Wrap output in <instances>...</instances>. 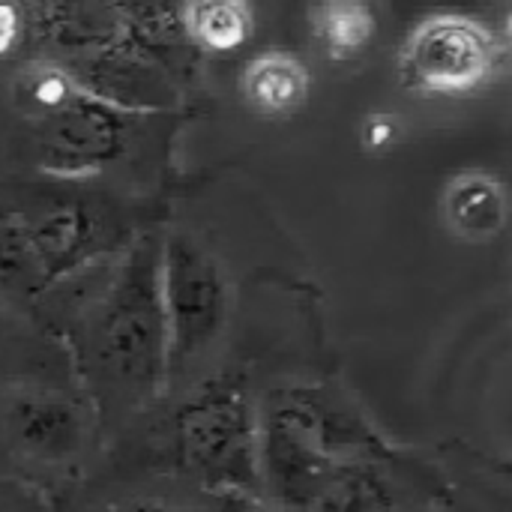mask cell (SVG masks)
<instances>
[{"mask_svg":"<svg viewBox=\"0 0 512 512\" xmlns=\"http://www.w3.org/2000/svg\"><path fill=\"white\" fill-rule=\"evenodd\" d=\"M30 321L60 345L108 450L168 393L162 231L147 228L120 255L54 288Z\"/></svg>","mask_w":512,"mask_h":512,"instance_id":"6da1fadb","label":"cell"},{"mask_svg":"<svg viewBox=\"0 0 512 512\" xmlns=\"http://www.w3.org/2000/svg\"><path fill=\"white\" fill-rule=\"evenodd\" d=\"M258 498L276 512H369L381 501V444L324 384L258 390Z\"/></svg>","mask_w":512,"mask_h":512,"instance_id":"7a4b0ae2","label":"cell"},{"mask_svg":"<svg viewBox=\"0 0 512 512\" xmlns=\"http://www.w3.org/2000/svg\"><path fill=\"white\" fill-rule=\"evenodd\" d=\"M144 231L129 204L87 180L0 186V297L30 318L54 288L120 255Z\"/></svg>","mask_w":512,"mask_h":512,"instance_id":"3957f363","label":"cell"},{"mask_svg":"<svg viewBox=\"0 0 512 512\" xmlns=\"http://www.w3.org/2000/svg\"><path fill=\"white\" fill-rule=\"evenodd\" d=\"M258 390L246 375L219 369L186 393L165 396L147 417L108 444L102 465L159 471L201 489L258 498Z\"/></svg>","mask_w":512,"mask_h":512,"instance_id":"277c9868","label":"cell"},{"mask_svg":"<svg viewBox=\"0 0 512 512\" xmlns=\"http://www.w3.org/2000/svg\"><path fill=\"white\" fill-rule=\"evenodd\" d=\"M102 456L99 417L72 372L0 378V471L9 486L54 512L87 486Z\"/></svg>","mask_w":512,"mask_h":512,"instance_id":"5b68a950","label":"cell"},{"mask_svg":"<svg viewBox=\"0 0 512 512\" xmlns=\"http://www.w3.org/2000/svg\"><path fill=\"white\" fill-rule=\"evenodd\" d=\"M162 306L168 324V393L177 396L225 366L237 291L225 258L195 231H162Z\"/></svg>","mask_w":512,"mask_h":512,"instance_id":"8992f818","label":"cell"},{"mask_svg":"<svg viewBox=\"0 0 512 512\" xmlns=\"http://www.w3.org/2000/svg\"><path fill=\"white\" fill-rule=\"evenodd\" d=\"M138 114L120 111L78 87L60 108L30 120L33 159L42 174L93 180L126 162L138 138Z\"/></svg>","mask_w":512,"mask_h":512,"instance_id":"52a82bcc","label":"cell"},{"mask_svg":"<svg viewBox=\"0 0 512 512\" xmlns=\"http://www.w3.org/2000/svg\"><path fill=\"white\" fill-rule=\"evenodd\" d=\"M498 63L495 33L471 15H426L399 51V78L420 96H468L480 90Z\"/></svg>","mask_w":512,"mask_h":512,"instance_id":"ba28073f","label":"cell"},{"mask_svg":"<svg viewBox=\"0 0 512 512\" xmlns=\"http://www.w3.org/2000/svg\"><path fill=\"white\" fill-rule=\"evenodd\" d=\"M63 66L84 93L138 117L174 111L180 102V66L129 33L96 54L63 60Z\"/></svg>","mask_w":512,"mask_h":512,"instance_id":"9c48e42d","label":"cell"},{"mask_svg":"<svg viewBox=\"0 0 512 512\" xmlns=\"http://www.w3.org/2000/svg\"><path fill=\"white\" fill-rule=\"evenodd\" d=\"M243 501L249 498L219 495L174 474L108 468L105 480H87L54 512H240Z\"/></svg>","mask_w":512,"mask_h":512,"instance_id":"30bf717a","label":"cell"},{"mask_svg":"<svg viewBox=\"0 0 512 512\" xmlns=\"http://www.w3.org/2000/svg\"><path fill=\"white\" fill-rule=\"evenodd\" d=\"M27 18L51 60H75L120 42L135 0H24Z\"/></svg>","mask_w":512,"mask_h":512,"instance_id":"8fae6325","label":"cell"},{"mask_svg":"<svg viewBox=\"0 0 512 512\" xmlns=\"http://www.w3.org/2000/svg\"><path fill=\"white\" fill-rule=\"evenodd\" d=\"M237 90L255 114L285 120L306 108L312 96V69L300 54L270 48L240 69Z\"/></svg>","mask_w":512,"mask_h":512,"instance_id":"7c38bea8","label":"cell"},{"mask_svg":"<svg viewBox=\"0 0 512 512\" xmlns=\"http://www.w3.org/2000/svg\"><path fill=\"white\" fill-rule=\"evenodd\" d=\"M309 36L324 60L354 63L375 45L378 6L375 0H312Z\"/></svg>","mask_w":512,"mask_h":512,"instance_id":"4fadbf2b","label":"cell"},{"mask_svg":"<svg viewBox=\"0 0 512 512\" xmlns=\"http://www.w3.org/2000/svg\"><path fill=\"white\" fill-rule=\"evenodd\" d=\"M186 39L204 54H234L255 33L252 0H180Z\"/></svg>","mask_w":512,"mask_h":512,"instance_id":"5bb4252c","label":"cell"},{"mask_svg":"<svg viewBox=\"0 0 512 512\" xmlns=\"http://www.w3.org/2000/svg\"><path fill=\"white\" fill-rule=\"evenodd\" d=\"M447 219L465 237H492L507 222V195L489 174H462L447 189Z\"/></svg>","mask_w":512,"mask_h":512,"instance_id":"9a60e30c","label":"cell"},{"mask_svg":"<svg viewBox=\"0 0 512 512\" xmlns=\"http://www.w3.org/2000/svg\"><path fill=\"white\" fill-rule=\"evenodd\" d=\"M75 93H78L75 78L66 72L63 63H57L51 57L30 63L21 72L18 84H15V99H18V105H21V111H24L27 120H36V117L60 108Z\"/></svg>","mask_w":512,"mask_h":512,"instance_id":"2e32d148","label":"cell"},{"mask_svg":"<svg viewBox=\"0 0 512 512\" xmlns=\"http://www.w3.org/2000/svg\"><path fill=\"white\" fill-rule=\"evenodd\" d=\"M30 33L27 3L24 0H0V60L12 57Z\"/></svg>","mask_w":512,"mask_h":512,"instance_id":"e0dca14e","label":"cell"},{"mask_svg":"<svg viewBox=\"0 0 512 512\" xmlns=\"http://www.w3.org/2000/svg\"><path fill=\"white\" fill-rule=\"evenodd\" d=\"M402 138V123L396 114H369L363 120V147L372 153L390 150Z\"/></svg>","mask_w":512,"mask_h":512,"instance_id":"ac0fdd59","label":"cell"},{"mask_svg":"<svg viewBox=\"0 0 512 512\" xmlns=\"http://www.w3.org/2000/svg\"><path fill=\"white\" fill-rule=\"evenodd\" d=\"M24 324H33L24 312H18L6 297H0V342H12Z\"/></svg>","mask_w":512,"mask_h":512,"instance_id":"d6986e66","label":"cell"},{"mask_svg":"<svg viewBox=\"0 0 512 512\" xmlns=\"http://www.w3.org/2000/svg\"><path fill=\"white\" fill-rule=\"evenodd\" d=\"M30 504H39V501H33L21 489L9 486L6 480L0 483V512H30Z\"/></svg>","mask_w":512,"mask_h":512,"instance_id":"ffe728a7","label":"cell"},{"mask_svg":"<svg viewBox=\"0 0 512 512\" xmlns=\"http://www.w3.org/2000/svg\"><path fill=\"white\" fill-rule=\"evenodd\" d=\"M501 45L512 54V6L504 12V21H501Z\"/></svg>","mask_w":512,"mask_h":512,"instance_id":"44dd1931","label":"cell"},{"mask_svg":"<svg viewBox=\"0 0 512 512\" xmlns=\"http://www.w3.org/2000/svg\"><path fill=\"white\" fill-rule=\"evenodd\" d=\"M240 512H276V510H273V507H267V504H261V501H243Z\"/></svg>","mask_w":512,"mask_h":512,"instance_id":"7402d4cb","label":"cell"}]
</instances>
